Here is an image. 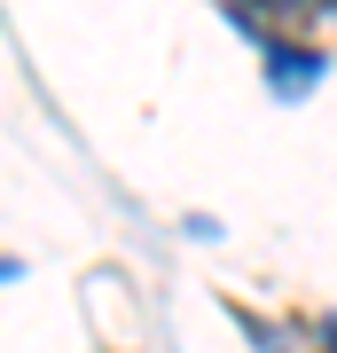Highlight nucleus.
I'll return each mask as SVG.
<instances>
[{"mask_svg": "<svg viewBox=\"0 0 337 353\" xmlns=\"http://www.w3.org/2000/svg\"><path fill=\"white\" fill-rule=\"evenodd\" d=\"M259 55H267V79H275V94H306L314 79H322V55L298 48V39H283V32H259Z\"/></svg>", "mask_w": 337, "mask_h": 353, "instance_id": "obj_1", "label": "nucleus"}, {"mask_svg": "<svg viewBox=\"0 0 337 353\" xmlns=\"http://www.w3.org/2000/svg\"><path fill=\"white\" fill-rule=\"evenodd\" d=\"M314 338H322V353H337V314H314Z\"/></svg>", "mask_w": 337, "mask_h": 353, "instance_id": "obj_2", "label": "nucleus"}]
</instances>
